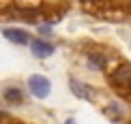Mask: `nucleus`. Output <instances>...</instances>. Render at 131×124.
<instances>
[{
    "mask_svg": "<svg viewBox=\"0 0 131 124\" xmlns=\"http://www.w3.org/2000/svg\"><path fill=\"white\" fill-rule=\"evenodd\" d=\"M28 88L30 92L37 96V99H45L47 94H50V79L43 77V75H32V77L28 79Z\"/></svg>",
    "mask_w": 131,
    "mask_h": 124,
    "instance_id": "1",
    "label": "nucleus"
},
{
    "mask_svg": "<svg viewBox=\"0 0 131 124\" xmlns=\"http://www.w3.org/2000/svg\"><path fill=\"white\" fill-rule=\"evenodd\" d=\"M112 86H116L118 90H125L131 86V66H127V64H123V66H118L116 71H114V75L110 77Z\"/></svg>",
    "mask_w": 131,
    "mask_h": 124,
    "instance_id": "2",
    "label": "nucleus"
},
{
    "mask_svg": "<svg viewBox=\"0 0 131 124\" xmlns=\"http://www.w3.org/2000/svg\"><path fill=\"white\" fill-rule=\"evenodd\" d=\"M30 49H32V53H35L37 58H47V56L54 53V45H52V43L41 41V39H35L30 43Z\"/></svg>",
    "mask_w": 131,
    "mask_h": 124,
    "instance_id": "3",
    "label": "nucleus"
},
{
    "mask_svg": "<svg viewBox=\"0 0 131 124\" xmlns=\"http://www.w3.org/2000/svg\"><path fill=\"white\" fill-rule=\"evenodd\" d=\"M4 36H7L9 41L17 43V45H24V43H28V34H26L24 30H19V28H7V30H4Z\"/></svg>",
    "mask_w": 131,
    "mask_h": 124,
    "instance_id": "4",
    "label": "nucleus"
},
{
    "mask_svg": "<svg viewBox=\"0 0 131 124\" xmlns=\"http://www.w3.org/2000/svg\"><path fill=\"white\" fill-rule=\"evenodd\" d=\"M71 90H73V94L75 96H80V99H92V92L88 88H86L84 84H80V81H75V79H71Z\"/></svg>",
    "mask_w": 131,
    "mask_h": 124,
    "instance_id": "5",
    "label": "nucleus"
},
{
    "mask_svg": "<svg viewBox=\"0 0 131 124\" xmlns=\"http://www.w3.org/2000/svg\"><path fill=\"white\" fill-rule=\"evenodd\" d=\"M88 62H90L92 68H103V66H105V58H103L101 53H90V56H88Z\"/></svg>",
    "mask_w": 131,
    "mask_h": 124,
    "instance_id": "6",
    "label": "nucleus"
},
{
    "mask_svg": "<svg viewBox=\"0 0 131 124\" xmlns=\"http://www.w3.org/2000/svg\"><path fill=\"white\" fill-rule=\"evenodd\" d=\"M4 99H7L9 103H19V101H21V92L15 90V88H9L7 92H4Z\"/></svg>",
    "mask_w": 131,
    "mask_h": 124,
    "instance_id": "7",
    "label": "nucleus"
}]
</instances>
